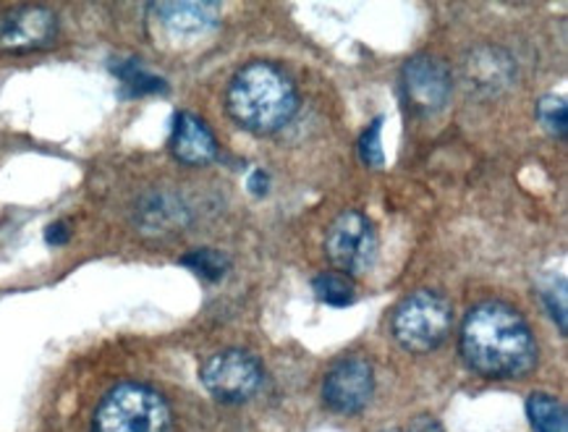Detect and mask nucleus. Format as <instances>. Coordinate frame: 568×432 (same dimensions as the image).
I'll return each instance as SVG.
<instances>
[{
  "label": "nucleus",
  "instance_id": "f03ea898",
  "mask_svg": "<svg viewBox=\"0 0 568 432\" xmlns=\"http://www.w3.org/2000/svg\"><path fill=\"white\" fill-rule=\"evenodd\" d=\"M298 106L296 87L278 66L246 63L229 87V113L244 131L275 134L294 119Z\"/></svg>",
  "mask_w": 568,
  "mask_h": 432
},
{
  "label": "nucleus",
  "instance_id": "412c9836",
  "mask_svg": "<svg viewBox=\"0 0 568 432\" xmlns=\"http://www.w3.org/2000/svg\"><path fill=\"white\" fill-rule=\"evenodd\" d=\"M250 189L254 194H265L267 192V173L254 171L252 179H250Z\"/></svg>",
  "mask_w": 568,
  "mask_h": 432
},
{
  "label": "nucleus",
  "instance_id": "aec40b11",
  "mask_svg": "<svg viewBox=\"0 0 568 432\" xmlns=\"http://www.w3.org/2000/svg\"><path fill=\"white\" fill-rule=\"evenodd\" d=\"M45 237L50 244H65V241H69V229H65V223H55V225H50Z\"/></svg>",
  "mask_w": 568,
  "mask_h": 432
},
{
  "label": "nucleus",
  "instance_id": "4468645a",
  "mask_svg": "<svg viewBox=\"0 0 568 432\" xmlns=\"http://www.w3.org/2000/svg\"><path fill=\"white\" fill-rule=\"evenodd\" d=\"M312 289L320 302L331 307H346L356 299V285L346 273H338V270H327V273H320L315 281H312Z\"/></svg>",
  "mask_w": 568,
  "mask_h": 432
},
{
  "label": "nucleus",
  "instance_id": "ddd939ff",
  "mask_svg": "<svg viewBox=\"0 0 568 432\" xmlns=\"http://www.w3.org/2000/svg\"><path fill=\"white\" fill-rule=\"evenodd\" d=\"M527 414L537 432H568L566 406L550 393H531L527 399Z\"/></svg>",
  "mask_w": 568,
  "mask_h": 432
},
{
  "label": "nucleus",
  "instance_id": "f3484780",
  "mask_svg": "<svg viewBox=\"0 0 568 432\" xmlns=\"http://www.w3.org/2000/svg\"><path fill=\"white\" fill-rule=\"evenodd\" d=\"M537 115H540V123L550 131L552 137L566 139V100L564 98H542L540 106H537Z\"/></svg>",
  "mask_w": 568,
  "mask_h": 432
},
{
  "label": "nucleus",
  "instance_id": "39448f33",
  "mask_svg": "<svg viewBox=\"0 0 568 432\" xmlns=\"http://www.w3.org/2000/svg\"><path fill=\"white\" fill-rule=\"evenodd\" d=\"M325 252L338 273H346L348 278L367 273L377 258V233L373 221L356 210L341 212L327 229Z\"/></svg>",
  "mask_w": 568,
  "mask_h": 432
},
{
  "label": "nucleus",
  "instance_id": "2eb2a0df",
  "mask_svg": "<svg viewBox=\"0 0 568 432\" xmlns=\"http://www.w3.org/2000/svg\"><path fill=\"white\" fill-rule=\"evenodd\" d=\"M181 265H186L192 273L202 275L205 281H221L231 270V260L217 249H194L186 258H181Z\"/></svg>",
  "mask_w": 568,
  "mask_h": 432
},
{
  "label": "nucleus",
  "instance_id": "9b49d317",
  "mask_svg": "<svg viewBox=\"0 0 568 432\" xmlns=\"http://www.w3.org/2000/svg\"><path fill=\"white\" fill-rule=\"evenodd\" d=\"M171 152L186 165H205L217 155V142L205 121L194 113H179L173 123Z\"/></svg>",
  "mask_w": 568,
  "mask_h": 432
},
{
  "label": "nucleus",
  "instance_id": "7ed1b4c3",
  "mask_svg": "<svg viewBox=\"0 0 568 432\" xmlns=\"http://www.w3.org/2000/svg\"><path fill=\"white\" fill-rule=\"evenodd\" d=\"M171 406L158 391L140 383H123L98 406L92 432H171Z\"/></svg>",
  "mask_w": 568,
  "mask_h": 432
},
{
  "label": "nucleus",
  "instance_id": "1a4fd4ad",
  "mask_svg": "<svg viewBox=\"0 0 568 432\" xmlns=\"http://www.w3.org/2000/svg\"><path fill=\"white\" fill-rule=\"evenodd\" d=\"M400 84L409 108L419 115L440 113L450 98V71L435 56H414L404 66Z\"/></svg>",
  "mask_w": 568,
  "mask_h": 432
},
{
  "label": "nucleus",
  "instance_id": "f8f14e48",
  "mask_svg": "<svg viewBox=\"0 0 568 432\" xmlns=\"http://www.w3.org/2000/svg\"><path fill=\"white\" fill-rule=\"evenodd\" d=\"M464 77L475 90L498 92L511 84L514 61L498 48H477L475 53L466 58Z\"/></svg>",
  "mask_w": 568,
  "mask_h": 432
},
{
  "label": "nucleus",
  "instance_id": "6e6552de",
  "mask_svg": "<svg viewBox=\"0 0 568 432\" xmlns=\"http://www.w3.org/2000/svg\"><path fill=\"white\" fill-rule=\"evenodd\" d=\"M375 393L373 364L362 356L341 359L325 375L323 399L338 414H359Z\"/></svg>",
  "mask_w": 568,
  "mask_h": 432
},
{
  "label": "nucleus",
  "instance_id": "0eeeda50",
  "mask_svg": "<svg viewBox=\"0 0 568 432\" xmlns=\"http://www.w3.org/2000/svg\"><path fill=\"white\" fill-rule=\"evenodd\" d=\"M58 38V17L45 6H17L0 17V50L21 56L45 50Z\"/></svg>",
  "mask_w": 568,
  "mask_h": 432
},
{
  "label": "nucleus",
  "instance_id": "9d476101",
  "mask_svg": "<svg viewBox=\"0 0 568 432\" xmlns=\"http://www.w3.org/2000/svg\"><path fill=\"white\" fill-rule=\"evenodd\" d=\"M152 19L165 38L192 40L213 32L221 9L215 3H158L152 6Z\"/></svg>",
  "mask_w": 568,
  "mask_h": 432
},
{
  "label": "nucleus",
  "instance_id": "dca6fc26",
  "mask_svg": "<svg viewBox=\"0 0 568 432\" xmlns=\"http://www.w3.org/2000/svg\"><path fill=\"white\" fill-rule=\"evenodd\" d=\"M119 77H121V82L126 84L131 92H136V94L165 90V82H163V79H158V77L148 74V71H144L142 66H140V61H129L126 66H121V69H119Z\"/></svg>",
  "mask_w": 568,
  "mask_h": 432
},
{
  "label": "nucleus",
  "instance_id": "4be33fe9",
  "mask_svg": "<svg viewBox=\"0 0 568 432\" xmlns=\"http://www.w3.org/2000/svg\"><path fill=\"white\" fill-rule=\"evenodd\" d=\"M390 432H400V430H390Z\"/></svg>",
  "mask_w": 568,
  "mask_h": 432
},
{
  "label": "nucleus",
  "instance_id": "f257e3e1",
  "mask_svg": "<svg viewBox=\"0 0 568 432\" xmlns=\"http://www.w3.org/2000/svg\"><path fill=\"white\" fill-rule=\"evenodd\" d=\"M462 356L477 375L514 380L537 364V341L529 322L514 307L483 302L464 320Z\"/></svg>",
  "mask_w": 568,
  "mask_h": 432
},
{
  "label": "nucleus",
  "instance_id": "a211bd4d",
  "mask_svg": "<svg viewBox=\"0 0 568 432\" xmlns=\"http://www.w3.org/2000/svg\"><path fill=\"white\" fill-rule=\"evenodd\" d=\"M359 155L369 168H383V119H375L369 123L359 139Z\"/></svg>",
  "mask_w": 568,
  "mask_h": 432
},
{
  "label": "nucleus",
  "instance_id": "423d86ee",
  "mask_svg": "<svg viewBox=\"0 0 568 432\" xmlns=\"http://www.w3.org/2000/svg\"><path fill=\"white\" fill-rule=\"evenodd\" d=\"M202 385L223 404H244L262 385V368L252 354L239 349L217 351L202 364Z\"/></svg>",
  "mask_w": 568,
  "mask_h": 432
},
{
  "label": "nucleus",
  "instance_id": "20e7f679",
  "mask_svg": "<svg viewBox=\"0 0 568 432\" xmlns=\"http://www.w3.org/2000/svg\"><path fill=\"white\" fill-rule=\"evenodd\" d=\"M454 328V310L435 291H417L393 312V335L412 354L438 349Z\"/></svg>",
  "mask_w": 568,
  "mask_h": 432
},
{
  "label": "nucleus",
  "instance_id": "6ab92c4d",
  "mask_svg": "<svg viewBox=\"0 0 568 432\" xmlns=\"http://www.w3.org/2000/svg\"><path fill=\"white\" fill-rule=\"evenodd\" d=\"M542 299L545 304H548L552 320H558L560 333L566 335V281L564 278L558 281V289H556V278H550V281L542 285Z\"/></svg>",
  "mask_w": 568,
  "mask_h": 432
}]
</instances>
